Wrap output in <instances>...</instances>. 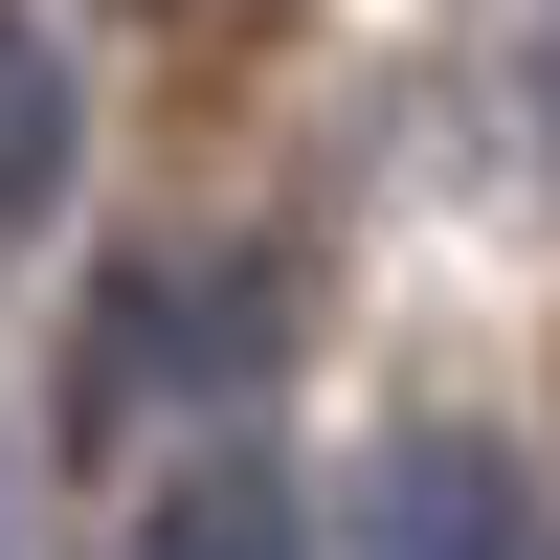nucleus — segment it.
Wrapping results in <instances>:
<instances>
[{"label": "nucleus", "mask_w": 560, "mask_h": 560, "mask_svg": "<svg viewBox=\"0 0 560 560\" xmlns=\"http://www.w3.org/2000/svg\"><path fill=\"white\" fill-rule=\"evenodd\" d=\"M516 448L493 427H427V448H382V493H359V560H516Z\"/></svg>", "instance_id": "obj_1"}, {"label": "nucleus", "mask_w": 560, "mask_h": 560, "mask_svg": "<svg viewBox=\"0 0 560 560\" xmlns=\"http://www.w3.org/2000/svg\"><path fill=\"white\" fill-rule=\"evenodd\" d=\"M68 202V45L0 0V224H45Z\"/></svg>", "instance_id": "obj_2"}, {"label": "nucleus", "mask_w": 560, "mask_h": 560, "mask_svg": "<svg viewBox=\"0 0 560 560\" xmlns=\"http://www.w3.org/2000/svg\"><path fill=\"white\" fill-rule=\"evenodd\" d=\"M135 560H292V493H269L247 448H202V471H179L158 516H135Z\"/></svg>", "instance_id": "obj_3"}]
</instances>
